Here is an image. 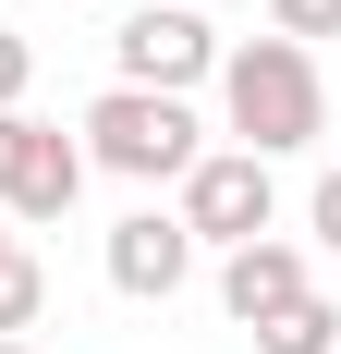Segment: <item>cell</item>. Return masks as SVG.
Here are the masks:
<instances>
[{
    "instance_id": "7c38bea8",
    "label": "cell",
    "mask_w": 341,
    "mask_h": 354,
    "mask_svg": "<svg viewBox=\"0 0 341 354\" xmlns=\"http://www.w3.org/2000/svg\"><path fill=\"white\" fill-rule=\"evenodd\" d=\"M305 220H317V245L341 257V171H317V196H305Z\"/></svg>"
},
{
    "instance_id": "8992f818",
    "label": "cell",
    "mask_w": 341,
    "mask_h": 354,
    "mask_svg": "<svg viewBox=\"0 0 341 354\" xmlns=\"http://www.w3.org/2000/svg\"><path fill=\"white\" fill-rule=\"evenodd\" d=\"M110 293H135V306H170V293L195 281V232L170 208H135V220H110V245H98Z\"/></svg>"
},
{
    "instance_id": "6da1fadb",
    "label": "cell",
    "mask_w": 341,
    "mask_h": 354,
    "mask_svg": "<svg viewBox=\"0 0 341 354\" xmlns=\"http://www.w3.org/2000/svg\"><path fill=\"white\" fill-rule=\"evenodd\" d=\"M220 110H232L244 159H293L329 135V73L305 37H244V49H220Z\"/></svg>"
},
{
    "instance_id": "4fadbf2b",
    "label": "cell",
    "mask_w": 341,
    "mask_h": 354,
    "mask_svg": "<svg viewBox=\"0 0 341 354\" xmlns=\"http://www.w3.org/2000/svg\"><path fill=\"white\" fill-rule=\"evenodd\" d=\"M0 257H12V220H0Z\"/></svg>"
},
{
    "instance_id": "3957f363",
    "label": "cell",
    "mask_w": 341,
    "mask_h": 354,
    "mask_svg": "<svg viewBox=\"0 0 341 354\" xmlns=\"http://www.w3.org/2000/svg\"><path fill=\"white\" fill-rule=\"evenodd\" d=\"M110 62H122V86L195 98L207 73H220V37H207L195 0H135V12H122V37H110Z\"/></svg>"
},
{
    "instance_id": "52a82bcc",
    "label": "cell",
    "mask_w": 341,
    "mask_h": 354,
    "mask_svg": "<svg viewBox=\"0 0 341 354\" xmlns=\"http://www.w3.org/2000/svg\"><path fill=\"white\" fill-rule=\"evenodd\" d=\"M305 293H317V269H305V245H280V232H256V245L220 257V306H232L244 330H269L280 306H305Z\"/></svg>"
},
{
    "instance_id": "ba28073f",
    "label": "cell",
    "mask_w": 341,
    "mask_h": 354,
    "mask_svg": "<svg viewBox=\"0 0 341 354\" xmlns=\"http://www.w3.org/2000/svg\"><path fill=\"white\" fill-rule=\"evenodd\" d=\"M256 354H341V306H329V293H305V306H280V318L256 330Z\"/></svg>"
},
{
    "instance_id": "8fae6325",
    "label": "cell",
    "mask_w": 341,
    "mask_h": 354,
    "mask_svg": "<svg viewBox=\"0 0 341 354\" xmlns=\"http://www.w3.org/2000/svg\"><path fill=\"white\" fill-rule=\"evenodd\" d=\"M25 86H37V49H25L12 25H0V110H25Z\"/></svg>"
},
{
    "instance_id": "30bf717a",
    "label": "cell",
    "mask_w": 341,
    "mask_h": 354,
    "mask_svg": "<svg viewBox=\"0 0 341 354\" xmlns=\"http://www.w3.org/2000/svg\"><path fill=\"white\" fill-rule=\"evenodd\" d=\"M269 37H341V0H269Z\"/></svg>"
},
{
    "instance_id": "7a4b0ae2",
    "label": "cell",
    "mask_w": 341,
    "mask_h": 354,
    "mask_svg": "<svg viewBox=\"0 0 341 354\" xmlns=\"http://www.w3.org/2000/svg\"><path fill=\"white\" fill-rule=\"evenodd\" d=\"M207 159V122L195 98H159V86H110L86 110V171H122V183H183Z\"/></svg>"
},
{
    "instance_id": "9c48e42d",
    "label": "cell",
    "mask_w": 341,
    "mask_h": 354,
    "mask_svg": "<svg viewBox=\"0 0 341 354\" xmlns=\"http://www.w3.org/2000/svg\"><path fill=\"white\" fill-rule=\"evenodd\" d=\"M37 306H49V269L12 245V257H0V342H25V330H37Z\"/></svg>"
},
{
    "instance_id": "5b68a950",
    "label": "cell",
    "mask_w": 341,
    "mask_h": 354,
    "mask_svg": "<svg viewBox=\"0 0 341 354\" xmlns=\"http://www.w3.org/2000/svg\"><path fill=\"white\" fill-rule=\"evenodd\" d=\"M86 196V147L37 110H0V220H61Z\"/></svg>"
},
{
    "instance_id": "277c9868",
    "label": "cell",
    "mask_w": 341,
    "mask_h": 354,
    "mask_svg": "<svg viewBox=\"0 0 341 354\" xmlns=\"http://www.w3.org/2000/svg\"><path fill=\"white\" fill-rule=\"evenodd\" d=\"M170 220H183L195 245H220V257H232V245H256V232L280 220V183H269V159H244V147H207L195 171H183V208H170Z\"/></svg>"
},
{
    "instance_id": "5bb4252c",
    "label": "cell",
    "mask_w": 341,
    "mask_h": 354,
    "mask_svg": "<svg viewBox=\"0 0 341 354\" xmlns=\"http://www.w3.org/2000/svg\"><path fill=\"white\" fill-rule=\"evenodd\" d=\"M0 354H37V342H0Z\"/></svg>"
}]
</instances>
